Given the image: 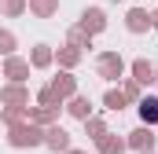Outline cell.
<instances>
[{"instance_id":"cell-1","label":"cell","mask_w":158,"mask_h":154,"mask_svg":"<svg viewBox=\"0 0 158 154\" xmlns=\"http://www.w3.org/2000/svg\"><path fill=\"white\" fill-rule=\"evenodd\" d=\"M132 74H136V84H151V81H158L155 63H147V59H136V63H132Z\"/></svg>"},{"instance_id":"cell-2","label":"cell","mask_w":158,"mask_h":154,"mask_svg":"<svg viewBox=\"0 0 158 154\" xmlns=\"http://www.w3.org/2000/svg\"><path fill=\"white\" fill-rule=\"evenodd\" d=\"M121 66H125V63H121V55H114V51H107V55L99 59V74L103 77H121Z\"/></svg>"},{"instance_id":"cell-3","label":"cell","mask_w":158,"mask_h":154,"mask_svg":"<svg viewBox=\"0 0 158 154\" xmlns=\"http://www.w3.org/2000/svg\"><path fill=\"white\" fill-rule=\"evenodd\" d=\"M11 143H15V147H26V143H40V132L33 128V125H30V128H15V132H11Z\"/></svg>"},{"instance_id":"cell-4","label":"cell","mask_w":158,"mask_h":154,"mask_svg":"<svg viewBox=\"0 0 158 154\" xmlns=\"http://www.w3.org/2000/svg\"><path fill=\"white\" fill-rule=\"evenodd\" d=\"M81 26H85L88 33H96V30H103V11H99V7H92V11H85V15H81Z\"/></svg>"},{"instance_id":"cell-5","label":"cell","mask_w":158,"mask_h":154,"mask_svg":"<svg viewBox=\"0 0 158 154\" xmlns=\"http://www.w3.org/2000/svg\"><path fill=\"white\" fill-rule=\"evenodd\" d=\"M44 143H48L52 151H66V147H70V136H66L63 128H48V140H44Z\"/></svg>"},{"instance_id":"cell-6","label":"cell","mask_w":158,"mask_h":154,"mask_svg":"<svg viewBox=\"0 0 158 154\" xmlns=\"http://www.w3.org/2000/svg\"><path fill=\"white\" fill-rule=\"evenodd\" d=\"M132 147H136V151H151V147H155L151 128H136V132H132Z\"/></svg>"},{"instance_id":"cell-7","label":"cell","mask_w":158,"mask_h":154,"mask_svg":"<svg viewBox=\"0 0 158 154\" xmlns=\"http://www.w3.org/2000/svg\"><path fill=\"white\" fill-rule=\"evenodd\" d=\"M147 26H151L147 11H129V30H132V33H143Z\"/></svg>"},{"instance_id":"cell-8","label":"cell","mask_w":158,"mask_h":154,"mask_svg":"<svg viewBox=\"0 0 158 154\" xmlns=\"http://www.w3.org/2000/svg\"><path fill=\"white\" fill-rule=\"evenodd\" d=\"M52 92H55L59 99L70 95V92H74V77H70V74H59V77H55V84H52Z\"/></svg>"},{"instance_id":"cell-9","label":"cell","mask_w":158,"mask_h":154,"mask_svg":"<svg viewBox=\"0 0 158 154\" xmlns=\"http://www.w3.org/2000/svg\"><path fill=\"white\" fill-rule=\"evenodd\" d=\"M140 117L143 121H158V99H143L140 103Z\"/></svg>"},{"instance_id":"cell-10","label":"cell","mask_w":158,"mask_h":154,"mask_svg":"<svg viewBox=\"0 0 158 154\" xmlns=\"http://www.w3.org/2000/svg\"><path fill=\"white\" fill-rule=\"evenodd\" d=\"M70 114H74V117H85V121H88V114H92V107H88V99H81V95H77V99L70 103Z\"/></svg>"},{"instance_id":"cell-11","label":"cell","mask_w":158,"mask_h":154,"mask_svg":"<svg viewBox=\"0 0 158 154\" xmlns=\"http://www.w3.org/2000/svg\"><path fill=\"white\" fill-rule=\"evenodd\" d=\"M26 74H30V66H26V63H19V59H11V63H7V77H15V81H22Z\"/></svg>"},{"instance_id":"cell-12","label":"cell","mask_w":158,"mask_h":154,"mask_svg":"<svg viewBox=\"0 0 158 154\" xmlns=\"http://www.w3.org/2000/svg\"><path fill=\"white\" fill-rule=\"evenodd\" d=\"M48 63H52V51H48V48L40 44L37 51H33V66H48Z\"/></svg>"},{"instance_id":"cell-13","label":"cell","mask_w":158,"mask_h":154,"mask_svg":"<svg viewBox=\"0 0 158 154\" xmlns=\"http://www.w3.org/2000/svg\"><path fill=\"white\" fill-rule=\"evenodd\" d=\"M107 107L110 110H121L125 107V92H107Z\"/></svg>"},{"instance_id":"cell-14","label":"cell","mask_w":158,"mask_h":154,"mask_svg":"<svg viewBox=\"0 0 158 154\" xmlns=\"http://www.w3.org/2000/svg\"><path fill=\"white\" fill-rule=\"evenodd\" d=\"M121 147H125L121 140H99V151H103V154H118Z\"/></svg>"},{"instance_id":"cell-15","label":"cell","mask_w":158,"mask_h":154,"mask_svg":"<svg viewBox=\"0 0 158 154\" xmlns=\"http://www.w3.org/2000/svg\"><path fill=\"white\" fill-rule=\"evenodd\" d=\"M4 99H7V103H22L26 92H22V88H4Z\"/></svg>"},{"instance_id":"cell-16","label":"cell","mask_w":158,"mask_h":154,"mask_svg":"<svg viewBox=\"0 0 158 154\" xmlns=\"http://www.w3.org/2000/svg\"><path fill=\"white\" fill-rule=\"evenodd\" d=\"M52 7H55V0H33V11L37 15H52Z\"/></svg>"},{"instance_id":"cell-17","label":"cell","mask_w":158,"mask_h":154,"mask_svg":"<svg viewBox=\"0 0 158 154\" xmlns=\"http://www.w3.org/2000/svg\"><path fill=\"white\" fill-rule=\"evenodd\" d=\"M11 48H15V37L7 30H0V51H11Z\"/></svg>"},{"instance_id":"cell-18","label":"cell","mask_w":158,"mask_h":154,"mask_svg":"<svg viewBox=\"0 0 158 154\" xmlns=\"http://www.w3.org/2000/svg\"><path fill=\"white\" fill-rule=\"evenodd\" d=\"M0 4H4V11H11V15L22 11V0H0Z\"/></svg>"},{"instance_id":"cell-19","label":"cell","mask_w":158,"mask_h":154,"mask_svg":"<svg viewBox=\"0 0 158 154\" xmlns=\"http://www.w3.org/2000/svg\"><path fill=\"white\" fill-rule=\"evenodd\" d=\"M59 59H63V63H66V66H74V63H77V51H74V48H66V51H63V55H59Z\"/></svg>"},{"instance_id":"cell-20","label":"cell","mask_w":158,"mask_h":154,"mask_svg":"<svg viewBox=\"0 0 158 154\" xmlns=\"http://www.w3.org/2000/svg\"><path fill=\"white\" fill-rule=\"evenodd\" d=\"M88 132H92V136L99 140V136H103V121H88Z\"/></svg>"},{"instance_id":"cell-21","label":"cell","mask_w":158,"mask_h":154,"mask_svg":"<svg viewBox=\"0 0 158 154\" xmlns=\"http://www.w3.org/2000/svg\"><path fill=\"white\" fill-rule=\"evenodd\" d=\"M151 26H155V30H158V11H155V15H151Z\"/></svg>"},{"instance_id":"cell-22","label":"cell","mask_w":158,"mask_h":154,"mask_svg":"<svg viewBox=\"0 0 158 154\" xmlns=\"http://www.w3.org/2000/svg\"><path fill=\"white\" fill-rule=\"evenodd\" d=\"M70 154H81V151H70Z\"/></svg>"}]
</instances>
